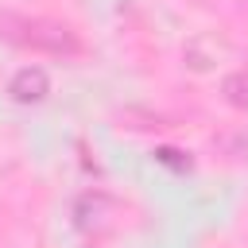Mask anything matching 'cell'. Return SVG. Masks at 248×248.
<instances>
[{"label": "cell", "instance_id": "6da1fadb", "mask_svg": "<svg viewBox=\"0 0 248 248\" xmlns=\"http://www.w3.org/2000/svg\"><path fill=\"white\" fill-rule=\"evenodd\" d=\"M46 89H50V81H46V74H43L39 66H23V70L12 78V85H8V93H12L16 101H43Z\"/></svg>", "mask_w": 248, "mask_h": 248}, {"label": "cell", "instance_id": "7a4b0ae2", "mask_svg": "<svg viewBox=\"0 0 248 248\" xmlns=\"http://www.w3.org/2000/svg\"><path fill=\"white\" fill-rule=\"evenodd\" d=\"M221 89H225V101H229V105H236V108H248V70H236V74H229Z\"/></svg>", "mask_w": 248, "mask_h": 248}]
</instances>
